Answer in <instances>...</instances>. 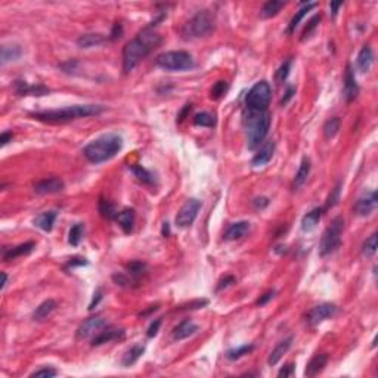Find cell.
I'll return each instance as SVG.
<instances>
[{
  "label": "cell",
  "mask_w": 378,
  "mask_h": 378,
  "mask_svg": "<svg viewBox=\"0 0 378 378\" xmlns=\"http://www.w3.org/2000/svg\"><path fill=\"white\" fill-rule=\"evenodd\" d=\"M275 154V142L268 141L264 142L261 146H259L257 153L254 154L253 160H251V165L253 167H261V165H266L272 160Z\"/></svg>",
  "instance_id": "15"
},
{
  "label": "cell",
  "mask_w": 378,
  "mask_h": 378,
  "mask_svg": "<svg viewBox=\"0 0 378 378\" xmlns=\"http://www.w3.org/2000/svg\"><path fill=\"white\" fill-rule=\"evenodd\" d=\"M322 214H324V209H320V207H316L312 212L307 213L306 216L301 219V229L305 232L315 229L316 224L319 223V220H320V217H322Z\"/></svg>",
  "instance_id": "29"
},
{
  "label": "cell",
  "mask_w": 378,
  "mask_h": 378,
  "mask_svg": "<svg viewBox=\"0 0 378 378\" xmlns=\"http://www.w3.org/2000/svg\"><path fill=\"white\" fill-rule=\"evenodd\" d=\"M75 67H77V61H68L65 64H61V68L65 71V72H72Z\"/></svg>",
  "instance_id": "58"
},
{
  "label": "cell",
  "mask_w": 378,
  "mask_h": 378,
  "mask_svg": "<svg viewBox=\"0 0 378 378\" xmlns=\"http://www.w3.org/2000/svg\"><path fill=\"white\" fill-rule=\"evenodd\" d=\"M155 64L165 71H186L195 67L192 55L185 50H172L158 55Z\"/></svg>",
  "instance_id": "6"
},
{
  "label": "cell",
  "mask_w": 378,
  "mask_h": 378,
  "mask_svg": "<svg viewBox=\"0 0 378 378\" xmlns=\"http://www.w3.org/2000/svg\"><path fill=\"white\" fill-rule=\"evenodd\" d=\"M104 42H106V37L102 34H83L77 39V45L82 47V49L99 46Z\"/></svg>",
  "instance_id": "33"
},
{
  "label": "cell",
  "mask_w": 378,
  "mask_h": 378,
  "mask_svg": "<svg viewBox=\"0 0 378 378\" xmlns=\"http://www.w3.org/2000/svg\"><path fill=\"white\" fill-rule=\"evenodd\" d=\"M340 126H342V120H340V118L338 117L330 118V120L325 123V126H324V135H325V138H327V139H332V138L338 133Z\"/></svg>",
  "instance_id": "36"
},
{
  "label": "cell",
  "mask_w": 378,
  "mask_h": 378,
  "mask_svg": "<svg viewBox=\"0 0 378 378\" xmlns=\"http://www.w3.org/2000/svg\"><path fill=\"white\" fill-rule=\"evenodd\" d=\"M161 45V35L154 30L153 25L143 28L138 35H135L123 49V72L129 74L133 71L142 59H145L155 47Z\"/></svg>",
  "instance_id": "1"
},
{
  "label": "cell",
  "mask_w": 378,
  "mask_h": 378,
  "mask_svg": "<svg viewBox=\"0 0 378 378\" xmlns=\"http://www.w3.org/2000/svg\"><path fill=\"white\" fill-rule=\"evenodd\" d=\"M377 239H378L377 234L374 232V234L369 236L365 242H364V245H362V254H364L365 257H372V256L377 253V247H378Z\"/></svg>",
  "instance_id": "38"
},
{
  "label": "cell",
  "mask_w": 378,
  "mask_h": 378,
  "mask_svg": "<svg viewBox=\"0 0 378 378\" xmlns=\"http://www.w3.org/2000/svg\"><path fill=\"white\" fill-rule=\"evenodd\" d=\"M338 307L334 303H322L319 306H315L310 309L306 315V322L310 327H316L319 324H322L324 320L332 318L337 313Z\"/></svg>",
  "instance_id": "10"
},
{
  "label": "cell",
  "mask_w": 378,
  "mask_h": 378,
  "mask_svg": "<svg viewBox=\"0 0 378 378\" xmlns=\"http://www.w3.org/2000/svg\"><path fill=\"white\" fill-rule=\"evenodd\" d=\"M130 168H131L133 175L138 177L141 182H143V183H148V185L154 183L153 173H151V172H148L146 168H143L142 165H131Z\"/></svg>",
  "instance_id": "40"
},
{
  "label": "cell",
  "mask_w": 378,
  "mask_h": 378,
  "mask_svg": "<svg viewBox=\"0 0 378 378\" xmlns=\"http://www.w3.org/2000/svg\"><path fill=\"white\" fill-rule=\"evenodd\" d=\"M357 68L361 72H368L371 70L372 64H374V52L371 46H364L359 50V55H357Z\"/></svg>",
  "instance_id": "22"
},
{
  "label": "cell",
  "mask_w": 378,
  "mask_h": 378,
  "mask_svg": "<svg viewBox=\"0 0 378 378\" xmlns=\"http://www.w3.org/2000/svg\"><path fill=\"white\" fill-rule=\"evenodd\" d=\"M65 188L64 180L58 176H50L34 183V192L39 195H50V194H59Z\"/></svg>",
  "instance_id": "13"
},
{
  "label": "cell",
  "mask_w": 378,
  "mask_h": 378,
  "mask_svg": "<svg viewBox=\"0 0 378 378\" xmlns=\"http://www.w3.org/2000/svg\"><path fill=\"white\" fill-rule=\"evenodd\" d=\"M272 87L271 84L264 80L257 82L245 96V105L248 109H256V111H266L271 104Z\"/></svg>",
  "instance_id": "8"
},
{
  "label": "cell",
  "mask_w": 378,
  "mask_h": 378,
  "mask_svg": "<svg viewBox=\"0 0 378 378\" xmlns=\"http://www.w3.org/2000/svg\"><path fill=\"white\" fill-rule=\"evenodd\" d=\"M340 192H342V182H338L337 186L331 191L330 197H328V200H327V205H325L327 210L332 209V207L338 202V200H340Z\"/></svg>",
  "instance_id": "43"
},
{
  "label": "cell",
  "mask_w": 378,
  "mask_h": 378,
  "mask_svg": "<svg viewBox=\"0 0 378 378\" xmlns=\"http://www.w3.org/2000/svg\"><path fill=\"white\" fill-rule=\"evenodd\" d=\"M191 108H192V105H185V108L182 109V112L177 116V121H179V123H182V121L185 120V117L188 116V112L191 111Z\"/></svg>",
  "instance_id": "60"
},
{
  "label": "cell",
  "mask_w": 378,
  "mask_h": 378,
  "mask_svg": "<svg viewBox=\"0 0 378 378\" xmlns=\"http://www.w3.org/2000/svg\"><path fill=\"white\" fill-rule=\"evenodd\" d=\"M160 325H161V319H155L154 322H151V325H149V328H148V332H146V335H148L149 338L155 337V335L158 334Z\"/></svg>",
  "instance_id": "52"
},
{
  "label": "cell",
  "mask_w": 378,
  "mask_h": 378,
  "mask_svg": "<svg viewBox=\"0 0 378 378\" xmlns=\"http://www.w3.org/2000/svg\"><path fill=\"white\" fill-rule=\"evenodd\" d=\"M112 279H114V282L120 285V287H130L131 284H136L131 278H130L129 275H123V273H116V275H112Z\"/></svg>",
  "instance_id": "46"
},
{
  "label": "cell",
  "mask_w": 378,
  "mask_h": 378,
  "mask_svg": "<svg viewBox=\"0 0 378 378\" xmlns=\"http://www.w3.org/2000/svg\"><path fill=\"white\" fill-rule=\"evenodd\" d=\"M161 235L167 238V236L170 235V224L168 223H164L163 224V229H161Z\"/></svg>",
  "instance_id": "62"
},
{
  "label": "cell",
  "mask_w": 378,
  "mask_h": 378,
  "mask_svg": "<svg viewBox=\"0 0 378 378\" xmlns=\"http://www.w3.org/2000/svg\"><path fill=\"white\" fill-rule=\"evenodd\" d=\"M273 295H275V290H269V291H266L264 294L260 295L259 298H257L256 306H264L268 301H271L272 298H273Z\"/></svg>",
  "instance_id": "51"
},
{
  "label": "cell",
  "mask_w": 378,
  "mask_h": 378,
  "mask_svg": "<svg viewBox=\"0 0 378 378\" xmlns=\"http://www.w3.org/2000/svg\"><path fill=\"white\" fill-rule=\"evenodd\" d=\"M105 327H108L106 319L102 318V316H99V315H96V316L86 319V320L83 322L82 325L79 327L77 332H75V337H77V340L90 338V337H94L98 332H101Z\"/></svg>",
  "instance_id": "11"
},
{
  "label": "cell",
  "mask_w": 378,
  "mask_h": 378,
  "mask_svg": "<svg viewBox=\"0 0 378 378\" xmlns=\"http://www.w3.org/2000/svg\"><path fill=\"white\" fill-rule=\"evenodd\" d=\"M343 93H344V99L346 102H352L357 98L359 94V86L356 83V77H354L353 68L350 64H347L346 67V74H344V89H343Z\"/></svg>",
  "instance_id": "14"
},
{
  "label": "cell",
  "mask_w": 378,
  "mask_h": 378,
  "mask_svg": "<svg viewBox=\"0 0 378 378\" xmlns=\"http://www.w3.org/2000/svg\"><path fill=\"white\" fill-rule=\"evenodd\" d=\"M124 337V330H118V328H111V327H105L101 332H98L92 338V346H102L105 343L114 342V340H121Z\"/></svg>",
  "instance_id": "16"
},
{
  "label": "cell",
  "mask_w": 378,
  "mask_h": 378,
  "mask_svg": "<svg viewBox=\"0 0 378 378\" xmlns=\"http://www.w3.org/2000/svg\"><path fill=\"white\" fill-rule=\"evenodd\" d=\"M294 371H295L294 364H287V365L282 366V368H281V371L278 372V377L279 378L293 377V375H294Z\"/></svg>",
  "instance_id": "49"
},
{
  "label": "cell",
  "mask_w": 378,
  "mask_h": 378,
  "mask_svg": "<svg viewBox=\"0 0 378 378\" xmlns=\"http://www.w3.org/2000/svg\"><path fill=\"white\" fill-rule=\"evenodd\" d=\"M83 234H84V224L83 223H75L71 228L70 234H68V242L72 247H77L80 244Z\"/></svg>",
  "instance_id": "39"
},
{
  "label": "cell",
  "mask_w": 378,
  "mask_h": 378,
  "mask_svg": "<svg viewBox=\"0 0 378 378\" xmlns=\"http://www.w3.org/2000/svg\"><path fill=\"white\" fill-rule=\"evenodd\" d=\"M285 2H281V0H269L263 5L261 8V16L263 18H272V16H276L279 11L285 8Z\"/></svg>",
  "instance_id": "34"
},
{
  "label": "cell",
  "mask_w": 378,
  "mask_h": 378,
  "mask_svg": "<svg viewBox=\"0 0 378 378\" xmlns=\"http://www.w3.org/2000/svg\"><path fill=\"white\" fill-rule=\"evenodd\" d=\"M143 352H145V346H142V344H135V346H131L129 350L123 354L121 365L127 368V366H131L133 364H136V362L139 361V357L143 354Z\"/></svg>",
  "instance_id": "30"
},
{
  "label": "cell",
  "mask_w": 378,
  "mask_h": 378,
  "mask_svg": "<svg viewBox=\"0 0 378 378\" xmlns=\"http://www.w3.org/2000/svg\"><path fill=\"white\" fill-rule=\"evenodd\" d=\"M340 6H343L342 2H337V3H331L330 8H331V11H332V16H335V13H337V11H338V8H340Z\"/></svg>",
  "instance_id": "61"
},
{
  "label": "cell",
  "mask_w": 378,
  "mask_h": 378,
  "mask_svg": "<svg viewBox=\"0 0 378 378\" xmlns=\"http://www.w3.org/2000/svg\"><path fill=\"white\" fill-rule=\"evenodd\" d=\"M89 261L86 259H83V257H72V259H70V261L67 263V269H72V268H75V266H86Z\"/></svg>",
  "instance_id": "53"
},
{
  "label": "cell",
  "mask_w": 378,
  "mask_h": 378,
  "mask_svg": "<svg viewBox=\"0 0 378 378\" xmlns=\"http://www.w3.org/2000/svg\"><path fill=\"white\" fill-rule=\"evenodd\" d=\"M291 344H293V337H288V338H285L281 343H278V346L272 350V353L268 357V364L269 365H276L281 361V357H282L284 354L288 352V349L291 347Z\"/></svg>",
  "instance_id": "25"
},
{
  "label": "cell",
  "mask_w": 378,
  "mask_h": 378,
  "mask_svg": "<svg viewBox=\"0 0 378 378\" xmlns=\"http://www.w3.org/2000/svg\"><path fill=\"white\" fill-rule=\"evenodd\" d=\"M58 374V371L56 369H53V368H42V369H39V371H34L30 377H55Z\"/></svg>",
  "instance_id": "47"
},
{
  "label": "cell",
  "mask_w": 378,
  "mask_h": 378,
  "mask_svg": "<svg viewBox=\"0 0 378 378\" xmlns=\"http://www.w3.org/2000/svg\"><path fill=\"white\" fill-rule=\"evenodd\" d=\"M12 138H13L12 131H3V133H2V136H0V145H2V146H5L6 143H9V142L12 141Z\"/></svg>",
  "instance_id": "59"
},
{
  "label": "cell",
  "mask_w": 378,
  "mask_h": 378,
  "mask_svg": "<svg viewBox=\"0 0 378 378\" xmlns=\"http://www.w3.org/2000/svg\"><path fill=\"white\" fill-rule=\"evenodd\" d=\"M123 148V139L116 133H106L83 148V155L89 163L101 164L114 158Z\"/></svg>",
  "instance_id": "2"
},
{
  "label": "cell",
  "mask_w": 378,
  "mask_h": 378,
  "mask_svg": "<svg viewBox=\"0 0 378 378\" xmlns=\"http://www.w3.org/2000/svg\"><path fill=\"white\" fill-rule=\"evenodd\" d=\"M244 127H245V133H247L248 149L254 151L263 143L264 138L269 133L271 116L268 114V111L248 109V112L244 117Z\"/></svg>",
  "instance_id": "4"
},
{
  "label": "cell",
  "mask_w": 378,
  "mask_h": 378,
  "mask_svg": "<svg viewBox=\"0 0 378 378\" xmlns=\"http://www.w3.org/2000/svg\"><path fill=\"white\" fill-rule=\"evenodd\" d=\"M318 6V3H315V2H310V3H303V6H301V9L298 12H295V15L291 18V21L288 24V27H287V34H293L294 33V30L298 27V24L301 23V20L305 18L307 15V12H310L313 8H316Z\"/></svg>",
  "instance_id": "23"
},
{
  "label": "cell",
  "mask_w": 378,
  "mask_h": 378,
  "mask_svg": "<svg viewBox=\"0 0 378 378\" xmlns=\"http://www.w3.org/2000/svg\"><path fill=\"white\" fill-rule=\"evenodd\" d=\"M117 223L120 228L123 229L124 234H130L133 231V224H135V210L133 209H124L120 213H117L116 217Z\"/></svg>",
  "instance_id": "24"
},
{
  "label": "cell",
  "mask_w": 378,
  "mask_h": 378,
  "mask_svg": "<svg viewBox=\"0 0 378 378\" xmlns=\"http://www.w3.org/2000/svg\"><path fill=\"white\" fill-rule=\"evenodd\" d=\"M320 23V15H315L309 23H307L306 28H305V31H303V37H301V40H306L309 35L312 34V31L318 27V24Z\"/></svg>",
  "instance_id": "45"
},
{
  "label": "cell",
  "mask_w": 378,
  "mask_h": 378,
  "mask_svg": "<svg viewBox=\"0 0 378 378\" xmlns=\"http://www.w3.org/2000/svg\"><path fill=\"white\" fill-rule=\"evenodd\" d=\"M214 13L209 9L198 11L180 30L182 39L192 40L212 34L214 30Z\"/></svg>",
  "instance_id": "5"
},
{
  "label": "cell",
  "mask_w": 378,
  "mask_h": 378,
  "mask_svg": "<svg viewBox=\"0 0 378 378\" xmlns=\"http://www.w3.org/2000/svg\"><path fill=\"white\" fill-rule=\"evenodd\" d=\"M194 124L201 127H213L216 124V118L210 112H200L194 117Z\"/></svg>",
  "instance_id": "41"
},
{
  "label": "cell",
  "mask_w": 378,
  "mask_h": 378,
  "mask_svg": "<svg viewBox=\"0 0 378 378\" xmlns=\"http://www.w3.org/2000/svg\"><path fill=\"white\" fill-rule=\"evenodd\" d=\"M198 331V327H197V324H194L191 319H185V320H182L179 325H177L176 328L173 330V340H185V338H188L191 335H194L195 332Z\"/></svg>",
  "instance_id": "19"
},
{
  "label": "cell",
  "mask_w": 378,
  "mask_h": 378,
  "mask_svg": "<svg viewBox=\"0 0 378 378\" xmlns=\"http://www.w3.org/2000/svg\"><path fill=\"white\" fill-rule=\"evenodd\" d=\"M123 34V25L120 23H116L114 24V27H112V31H111V34H109V39L111 40H117L120 39Z\"/></svg>",
  "instance_id": "55"
},
{
  "label": "cell",
  "mask_w": 378,
  "mask_h": 378,
  "mask_svg": "<svg viewBox=\"0 0 378 378\" xmlns=\"http://www.w3.org/2000/svg\"><path fill=\"white\" fill-rule=\"evenodd\" d=\"M228 89H229V84H228V83L223 82V80L217 82L212 87V94H210L212 99H220V98L228 92Z\"/></svg>",
  "instance_id": "42"
},
{
  "label": "cell",
  "mask_w": 378,
  "mask_h": 378,
  "mask_svg": "<svg viewBox=\"0 0 378 378\" xmlns=\"http://www.w3.org/2000/svg\"><path fill=\"white\" fill-rule=\"evenodd\" d=\"M232 284H235V278L231 276V275H228V276H224V278H222V279L219 281L217 287H216V291H222L223 288H228V287L232 285Z\"/></svg>",
  "instance_id": "50"
},
{
  "label": "cell",
  "mask_w": 378,
  "mask_h": 378,
  "mask_svg": "<svg viewBox=\"0 0 378 378\" xmlns=\"http://www.w3.org/2000/svg\"><path fill=\"white\" fill-rule=\"evenodd\" d=\"M201 210V201L197 198H191L188 200L177 212L176 216V224L179 228H189L194 223V220L197 219L198 212Z\"/></svg>",
  "instance_id": "9"
},
{
  "label": "cell",
  "mask_w": 378,
  "mask_h": 378,
  "mask_svg": "<svg viewBox=\"0 0 378 378\" xmlns=\"http://www.w3.org/2000/svg\"><path fill=\"white\" fill-rule=\"evenodd\" d=\"M253 205H254L257 210H263L264 207H268V205H269V200H268V198H264V197H260V198H256V200L253 201Z\"/></svg>",
  "instance_id": "56"
},
{
  "label": "cell",
  "mask_w": 378,
  "mask_h": 378,
  "mask_svg": "<svg viewBox=\"0 0 378 378\" xmlns=\"http://www.w3.org/2000/svg\"><path fill=\"white\" fill-rule=\"evenodd\" d=\"M23 55V49L18 45H5L2 46V53H0V64L6 65L8 62L18 61Z\"/></svg>",
  "instance_id": "26"
},
{
  "label": "cell",
  "mask_w": 378,
  "mask_h": 378,
  "mask_svg": "<svg viewBox=\"0 0 378 378\" xmlns=\"http://www.w3.org/2000/svg\"><path fill=\"white\" fill-rule=\"evenodd\" d=\"M328 362V354L327 353H319L315 354L306 366V371H305V375L306 377H316L319 372L324 371V368L327 366Z\"/></svg>",
  "instance_id": "18"
},
{
  "label": "cell",
  "mask_w": 378,
  "mask_h": 378,
  "mask_svg": "<svg viewBox=\"0 0 378 378\" xmlns=\"http://www.w3.org/2000/svg\"><path fill=\"white\" fill-rule=\"evenodd\" d=\"M377 192L375 191H368L364 195H361L357 201L354 202L353 210L357 216H369L375 212L377 209Z\"/></svg>",
  "instance_id": "12"
},
{
  "label": "cell",
  "mask_w": 378,
  "mask_h": 378,
  "mask_svg": "<svg viewBox=\"0 0 378 378\" xmlns=\"http://www.w3.org/2000/svg\"><path fill=\"white\" fill-rule=\"evenodd\" d=\"M55 220H56V212L50 210V212L40 213L34 219V224L45 232H50L53 229Z\"/></svg>",
  "instance_id": "28"
},
{
  "label": "cell",
  "mask_w": 378,
  "mask_h": 378,
  "mask_svg": "<svg viewBox=\"0 0 378 378\" xmlns=\"http://www.w3.org/2000/svg\"><path fill=\"white\" fill-rule=\"evenodd\" d=\"M101 298H102V291L101 290H96V293L93 294V298H92V301L89 305V310H93L94 307L98 306V303L101 301Z\"/></svg>",
  "instance_id": "57"
},
{
  "label": "cell",
  "mask_w": 378,
  "mask_h": 378,
  "mask_svg": "<svg viewBox=\"0 0 378 378\" xmlns=\"http://www.w3.org/2000/svg\"><path fill=\"white\" fill-rule=\"evenodd\" d=\"M56 306H58V305H56L55 300H52V298L45 300L42 305H39V306L35 307V310L33 312V320H37V322L45 320V319L49 318V316L55 312Z\"/></svg>",
  "instance_id": "21"
},
{
  "label": "cell",
  "mask_w": 378,
  "mask_h": 378,
  "mask_svg": "<svg viewBox=\"0 0 378 378\" xmlns=\"http://www.w3.org/2000/svg\"><path fill=\"white\" fill-rule=\"evenodd\" d=\"M207 300H194V301H191L188 305H185V306H180L179 310H194V309H201V307L207 306Z\"/></svg>",
  "instance_id": "48"
},
{
  "label": "cell",
  "mask_w": 378,
  "mask_h": 378,
  "mask_svg": "<svg viewBox=\"0 0 378 378\" xmlns=\"http://www.w3.org/2000/svg\"><path fill=\"white\" fill-rule=\"evenodd\" d=\"M99 213L102 217H105L108 220H112L117 217V212H116V207L111 201L105 200V198H101L99 200Z\"/></svg>",
  "instance_id": "35"
},
{
  "label": "cell",
  "mask_w": 378,
  "mask_h": 378,
  "mask_svg": "<svg viewBox=\"0 0 378 378\" xmlns=\"http://www.w3.org/2000/svg\"><path fill=\"white\" fill-rule=\"evenodd\" d=\"M15 92L20 96H27V94H31V96H45V94L49 93V89L43 84H28L27 82H23V80H16L15 82Z\"/></svg>",
  "instance_id": "17"
},
{
  "label": "cell",
  "mask_w": 378,
  "mask_h": 378,
  "mask_svg": "<svg viewBox=\"0 0 378 378\" xmlns=\"http://www.w3.org/2000/svg\"><path fill=\"white\" fill-rule=\"evenodd\" d=\"M295 94V87L294 86H288L287 87V92H285V96H284L282 99H281V105H287L290 101H291V98Z\"/></svg>",
  "instance_id": "54"
},
{
  "label": "cell",
  "mask_w": 378,
  "mask_h": 378,
  "mask_svg": "<svg viewBox=\"0 0 378 378\" xmlns=\"http://www.w3.org/2000/svg\"><path fill=\"white\" fill-rule=\"evenodd\" d=\"M105 108L102 105H72L61 109H49L33 112L31 116L43 123H67L77 118H86L90 116H99Z\"/></svg>",
  "instance_id": "3"
},
{
  "label": "cell",
  "mask_w": 378,
  "mask_h": 378,
  "mask_svg": "<svg viewBox=\"0 0 378 378\" xmlns=\"http://www.w3.org/2000/svg\"><path fill=\"white\" fill-rule=\"evenodd\" d=\"M344 229V219L337 216L331 224L322 234L320 242H319V256L325 257L331 253H334L342 244V234Z\"/></svg>",
  "instance_id": "7"
},
{
  "label": "cell",
  "mask_w": 378,
  "mask_h": 378,
  "mask_svg": "<svg viewBox=\"0 0 378 378\" xmlns=\"http://www.w3.org/2000/svg\"><path fill=\"white\" fill-rule=\"evenodd\" d=\"M6 284H8V275H6L5 272H2V285H0V288H2V290H5Z\"/></svg>",
  "instance_id": "63"
},
{
  "label": "cell",
  "mask_w": 378,
  "mask_h": 378,
  "mask_svg": "<svg viewBox=\"0 0 378 378\" xmlns=\"http://www.w3.org/2000/svg\"><path fill=\"white\" fill-rule=\"evenodd\" d=\"M250 231V223L245 220L232 223L224 232V239L228 241H235V239H241L242 236H245Z\"/></svg>",
  "instance_id": "20"
},
{
  "label": "cell",
  "mask_w": 378,
  "mask_h": 378,
  "mask_svg": "<svg viewBox=\"0 0 378 378\" xmlns=\"http://www.w3.org/2000/svg\"><path fill=\"white\" fill-rule=\"evenodd\" d=\"M126 271L129 273V276L138 284L139 279L142 278V275L146 273V263H143L141 260H135V261H130L126 264Z\"/></svg>",
  "instance_id": "32"
},
{
  "label": "cell",
  "mask_w": 378,
  "mask_h": 378,
  "mask_svg": "<svg viewBox=\"0 0 378 378\" xmlns=\"http://www.w3.org/2000/svg\"><path fill=\"white\" fill-rule=\"evenodd\" d=\"M254 349L253 344H244V346H239V347H235V349H231L226 352V357L229 361H236V359H241L242 356L248 354L251 350Z\"/></svg>",
  "instance_id": "37"
},
{
  "label": "cell",
  "mask_w": 378,
  "mask_h": 378,
  "mask_svg": "<svg viewBox=\"0 0 378 378\" xmlns=\"http://www.w3.org/2000/svg\"><path fill=\"white\" fill-rule=\"evenodd\" d=\"M291 64H293V61H291V59H287L282 65L279 67V70L276 72V80H278V82L284 83L287 80V77H288V74H290V70H291Z\"/></svg>",
  "instance_id": "44"
},
{
  "label": "cell",
  "mask_w": 378,
  "mask_h": 378,
  "mask_svg": "<svg viewBox=\"0 0 378 378\" xmlns=\"http://www.w3.org/2000/svg\"><path fill=\"white\" fill-rule=\"evenodd\" d=\"M35 248L34 242H25V244H21V245H16V247L11 248V250H5L3 253V260H13L16 257H21V256H27L30 254L33 250Z\"/></svg>",
  "instance_id": "27"
},
{
  "label": "cell",
  "mask_w": 378,
  "mask_h": 378,
  "mask_svg": "<svg viewBox=\"0 0 378 378\" xmlns=\"http://www.w3.org/2000/svg\"><path fill=\"white\" fill-rule=\"evenodd\" d=\"M309 175H310V160H309L307 157H305V158L301 160V164L298 167L297 173H295L294 183H293L294 189L301 188V186L306 183Z\"/></svg>",
  "instance_id": "31"
}]
</instances>
